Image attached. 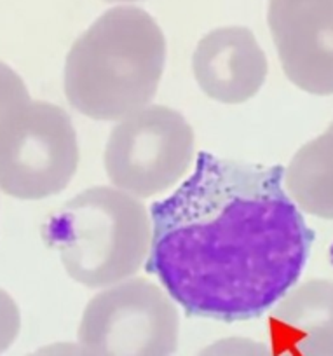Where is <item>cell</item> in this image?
<instances>
[{
    "label": "cell",
    "instance_id": "cell-2",
    "mask_svg": "<svg viewBox=\"0 0 333 356\" xmlns=\"http://www.w3.org/2000/svg\"><path fill=\"white\" fill-rule=\"evenodd\" d=\"M166 67V39L156 19L133 6L103 13L65 60L67 100L95 121H121L150 105Z\"/></svg>",
    "mask_w": 333,
    "mask_h": 356
},
{
    "label": "cell",
    "instance_id": "cell-3",
    "mask_svg": "<svg viewBox=\"0 0 333 356\" xmlns=\"http://www.w3.org/2000/svg\"><path fill=\"white\" fill-rule=\"evenodd\" d=\"M46 239L74 282L106 289L135 276L147 262L152 222L142 201L98 186L68 200L49 218Z\"/></svg>",
    "mask_w": 333,
    "mask_h": 356
},
{
    "label": "cell",
    "instance_id": "cell-9",
    "mask_svg": "<svg viewBox=\"0 0 333 356\" xmlns=\"http://www.w3.org/2000/svg\"><path fill=\"white\" fill-rule=\"evenodd\" d=\"M274 356H333V280L290 290L269 316Z\"/></svg>",
    "mask_w": 333,
    "mask_h": 356
},
{
    "label": "cell",
    "instance_id": "cell-11",
    "mask_svg": "<svg viewBox=\"0 0 333 356\" xmlns=\"http://www.w3.org/2000/svg\"><path fill=\"white\" fill-rule=\"evenodd\" d=\"M197 356H274L263 342L248 337H225L206 346Z\"/></svg>",
    "mask_w": 333,
    "mask_h": 356
},
{
    "label": "cell",
    "instance_id": "cell-10",
    "mask_svg": "<svg viewBox=\"0 0 333 356\" xmlns=\"http://www.w3.org/2000/svg\"><path fill=\"white\" fill-rule=\"evenodd\" d=\"M284 189L309 215L333 220V122L297 150L284 170Z\"/></svg>",
    "mask_w": 333,
    "mask_h": 356
},
{
    "label": "cell",
    "instance_id": "cell-6",
    "mask_svg": "<svg viewBox=\"0 0 333 356\" xmlns=\"http://www.w3.org/2000/svg\"><path fill=\"white\" fill-rule=\"evenodd\" d=\"M178 335L177 304L145 278L124 280L96 293L77 332L88 356H171Z\"/></svg>",
    "mask_w": 333,
    "mask_h": 356
},
{
    "label": "cell",
    "instance_id": "cell-1",
    "mask_svg": "<svg viewBox=\"0 0 333 356\" xmlns=\"http://www.w3.org/2000/svg\"><path fill=\"white\" fill-rule=\"evenodd\" d=\"M147 271L187 316L248 321L295 286L312 231L281 166L201 152L181 186L150 208Z\"/></svg>",
    "mask_w": 333,
    "mask_h": 356
},
{
    "label": "cell",
    "instance_id": "cell-13",
    "mask_svg": "<svg viewBox=\"0 0 333 356\" xmlns=\"http://www.w3.org/2000/svg\"><path fill=\"white\" fill-rule=\"evenodd\" d=\"M22 330V313L15 297L0 289V355L8 351Z\"/></svg>",
    "mask_w": 333,
    "mask_h": 356
},
{
    "label": "cell",
    "instance_id": "cell-4",
    "mask_svg": "<svg viewBox=\"0 0 333 356\" xmlns=\"http://www.w3.org/2000/svg\"><path fill=\"white\" fill-rule=\"evenodd\" d=\"M79 161L77 131L58 105L29 98L0 119V193L22 201L56 196Z\"/></svg>",
    "mask_w": 333,
    "mask_h": 356
},
{
    "label": "cell",
    "instance_id": "cell-8",
    "mask_svg": "<svg viewBox=\"0 0 333 356\" xmlns=\"http://www.w3.org/2000/svg\"><path fill=\"white\" fill-rule=\"evenodd\" d=\"M192 74L202 93L225 105L252 100L266 84L267 56L246 26L206 33L192 54Z\"/></svg>",
    "mask_w": 333,
    "mask_h": 356
},
{
    "label": "cell",
    "instance_id": "cell-15",
    "mask_svg": "<svg viewBox=\"0 0 333 356\" xmlns=\"http://www.w3.org/2000/svg\"><path fill=\"white\" fill-rule=\"evenodd\" d=\"M110 2H135V0H110Z\"/></svg>",
    "mask_w": 333,
    "mask_h": 356
},
{
    "label": "cell",
    "instance_id": "cell-12",
    "mask_svg": "<svg viewBox=\"0 0 333 356\" xmlns=\"http://www.w3.org/2000/svg\"><path fill=\"white\" fill-rule=\"evenodd\" d=\"M29 98L32 97H30V91L22 75L8 63L0 61V119L15 105L29 100Z\"/></svg>",
    "mask_w": 333,
    "mask_h": 356
},
{
    "label": "cell",
    "instance_id": "cell-5",
    "mask_svg": "<svg viewBox=\"0 0 333 356\" xmlns=\"http://www.w3.org/2000/svg\"><path fill=\"white\" fill-rule=\"evenodd\" d=\"M194 159V129L166 105H147L117 121L103 154L112 186L136 200H149L177 186Z\"/></svg>",
    "mask_w": 333,
    "mask_h": 356
},
{
    "label": "cell",
    "instance_id": "cell-7",
    "mask_svg": "<svg viewBox=\"0 0 333 356\" xmlns=\"http://www.w3.org/2000/svg\"><path fill=\"white\" fill-rule=\"evenodd\" d=\"M267 22L286 77L309 95H333V0H269Z\"/></svg>",
    "mask_w": 333,
    "mask_h": 356
},
{
    "label": "cell",
    "instance_id": "cell-14",
    "mask_svg": "<svg viewBox=\"0 0 333 356\" xmlns=\"http://www.w3.org/2000/svg\"><path fill=\"white\" fill-rule=\"evenodd\" d=\"M26 356H88L84 349L74 342H54L39 348L37 351L30 353Z\"/></svg>",
    "mask_w": 333,
    "mask_h": 356
}]
</instances>
